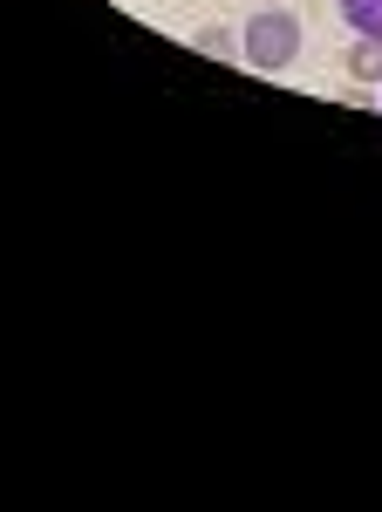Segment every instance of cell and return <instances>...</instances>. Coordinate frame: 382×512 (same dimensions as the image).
<instances>
[{"label":"cell","instance_id":"obj_2","mask_svg":"<svg viewBox=\"0 0 382 512\" xmlns=\"http://www.w3.org/2000/svg\"><path fill=\"white\" fill-rule=\"evenodd\" d=\"M191 48H198V55H212V62H239V35L219 28V21H205V28L191 35Z\"/></svg>","mask_w":382,"mask_h":512},{"label":"cell","instance_id":"obj_1","mask_svg":"<svg viewBox=\"0 0 382 512\" xmlns=\"http://www.w3.org/2000/svg\"><path fill=\"white\" fill-rule=\"evenodd\" d=\"M301 14H287V7H267V14H253L246 21V35H239V62L246 69H260V76H280V69H294L301 62Z\"/></svg>","mask_w":382,"mask_h":512},{"label":"cell","instance_id":"obj_3","mask_svg":"<svg viewBox=\"0 0 382 512\" xmlns=\"http://www.w3.org/2000/svg\"><path fill=\"white\" fill-rule=\"evenodd\" d=\"M335 7H342V21L355 28V35L382 41V0H335Z\"/></svg>","mask_w":382,"mask_h":512},{"label":"cell","instance_id":"obj_5","mask_svg":"<svg viewBox=\"0 0 382 512\" xmlns=\"http://www.w3.org/2000/svg\"><path fill=\"white\" fill-rule=\"evenodd\" d=\"M267 7H280V0H267Z\"/></svg>","mask_w":382,"mask_h":512},{"label":"cell","instance_id":"obj_4","mask_svg":"<svg viewBox=\"0 0 382 512\" xmlns=\"http://www.w3.org/2000/svg\"><path fill=\"white\" fill-rule=\"evenodd\" d=\"M348 76L355 82H382V41L355 35V48H348Z\"/></svg>","mask_w":382,"mask_h":512}]
</instances>
